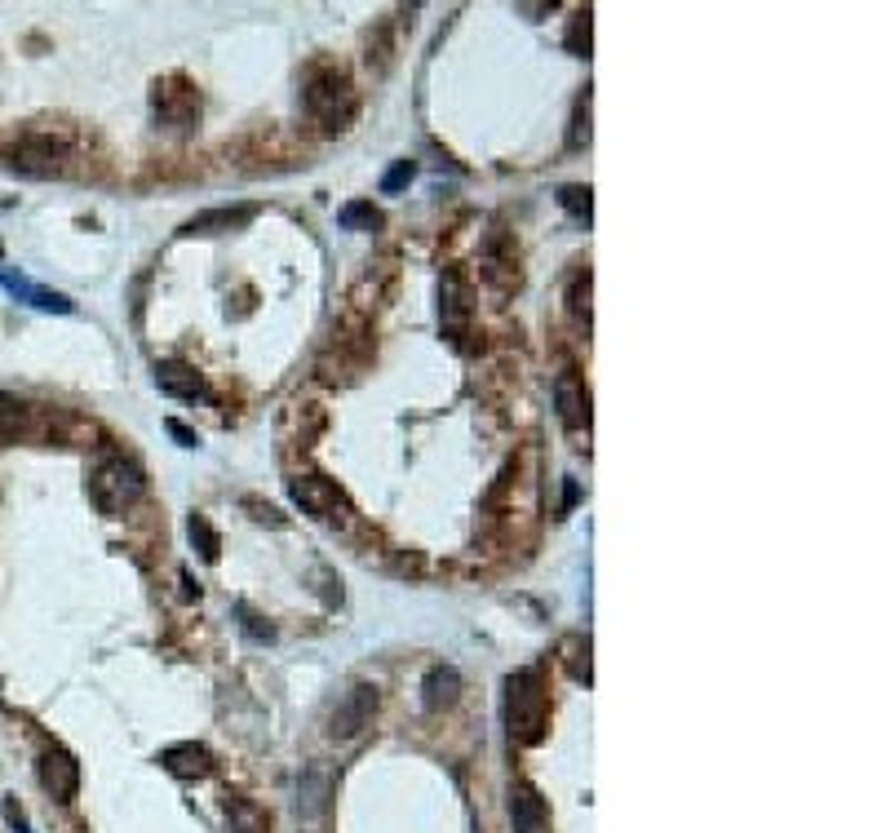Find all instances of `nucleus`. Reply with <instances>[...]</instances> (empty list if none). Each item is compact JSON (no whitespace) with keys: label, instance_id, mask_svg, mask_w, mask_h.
<instances>
[{"label":"nucleus","instance_id":"7ed1b4c3","mask_svg":"<svg viewBox=\"0 0 886 833\" xmlns=\"http://www.w3.org/2000/svg\"><path fill=\"white\" fill-rule=\"evenodd\" d=\"M306 107H311V116L324 125L328 133L346 129L350 120H355V89H350L346 71L337 67H319L311 80H306Z\"/></svg>","mask_w":886,"mask_h":833},{"label":"nucleus","instance_id":"423d86ee","mask_svg":"<svg viewBox=\"0 0 886 833\" xmlns=\"http://www.w3.org/2000/svg\"><path fill=\"white\" fill-rule=\"evenodd\" d=\"M373 709H377V687H350L333 709V727H328V736L333 740L359 736L368 723H373Z\"/></svg>","mask_w":886,"mask_h":833},{"label":"nucleus","instance_id":"20e7f679","mask_svg":"<svg viewBox=\"0 0 886 833\" xmlns=\"http://www.w3.org/2000/svg\"><path fill=\"white\" fill-rule=\"evenodd\" d=\"M288 492H293L297 506H302L306 514H315L319 523H350V501H346V492L337 488L333 479L297 475L293 483H288Z\"/></svg>","mask_w":886,"mask_h":833},{"label":"nucleus","instance_id":"39448f33","mask_svg":"<svg viewBox=\"0 0 886 833\" xmlns=\"http://www.w3.org/2000/svg\"><path fill=\"white\" fill-rule=\"evenodd\" d=\"M5 164L23 178H58L67 169V151L54 138H23L18 147H9Z\"/></svg>","mask_w":886,"mask_h":833},{"label":"nucleus","instance_id":"dca6fc26","mask_svg":"<svg viewBox=\"0 0 886 833\" xmlns=\"http://www.w3.org/2000/svg\"><path fill=\"white\" fill-rule=\"evenodd\" d=\"M568 311L576 324H590V271H576L568 284Z\"/></svg>","mask_w":886,"mask_h":833},{"label":"nucleus","instance_id":"b1692460","mask_svg":"<svg viewBox=\"0 0 886 833\" xmlns=\"http://www.w3.org/2000/svg\"><path fill=\"white\" fill-rule=\"evenodd\" d=\"M412 173H417V164H412V160H399V164H395V169H390V173H386V178H381V191H386V195H395V191H404V187H408V182H412Z\"/></svg>","mask_w":886,"mask_h":833},{"label":"nucleus","instance_id":"f3484780","mask_svg":"<svg viewBox=\"0 0 886 833\" xmlns=\"http://www.w3.org/2000/svg\"><path fill=\"white\" fill-rule=\"evenodd\" d=\"M337 222H342L346 231H373V226H381V213L368 200H355V204H346V209L337 213Z\"/></svg>","mask_w":886,"mask_h":833},{"label":"nucleus","instance_id":"393cba45","mask_svg":"<svg viewBox=\"0 0 886 833\" xmlns=\"http://www.w3.org/2000/svg\"><path fill=\"white\" fill-rule=\"evenodd\" d=\"M244 510H253V519L271 523V528H284V514L271 506V501H257V497H244Z\"/></svg>","mask_w":886,"mask_h":833},{"label":"nucleus","instance_id":"a878e982","mask_svg":"<svg viewBox=\"0 0 886 833\" xmlns=\"http://www.w3.org/2000/svg\"><path fill=\"white\" fill-rule=\"evenodd\" d=\"M169 435L178 439L182 448H195V444H200V435H195V430H187V426H182V421H169Z\"/></svg>","mask_w":886,"mask_h":833},{"label":"nucleus","instance_id":"f8f14e48","mask_svg":"<svg viewBox=\"0 0 886 833\" xmlns=\"http://www.w3.org/2000/svg\"><path fill=\"white\" fill-rule=\"evenodd\" d=\"M257 218L253 204H226V209H209V213H195V218L182 222L178 235H218V231H240Z\"/></svg>","mask_w":886,"mask_h":833},{"label":"nucleus","instance_id":"6ab92c4d","mask_svg":"<svg viewBox=\"0 0 886 833\" xmlns=\"http://www.w3.org/2000/svg\"><path fill=\"white\" fill-rule=\"evenodd\" d=\"M563 652H568V670L576 683H590V639H568Z\"/></svg>","mask_w":886,"mask_h":833},{"label":"nucleus","instance_id":"4be33fe9","mask_svg":"<svg viewBox=\"0 0 886 833\" xmlns=\"http://www.w3.org/2000/svg\"><path fill=\"white\" fill-rule=\"evenodd\" d=\"M568 49L572 54H590V9H581V14L572 18V27H568Z\"/></svg>","mask_w":886,"mask_h":833},{"label":"nucleus","instance_id":"9b49d317","mask_svg":"<svg viewBox=\"0 0 886 833\" xmlns=\"http://www.w3.org/2000/svg\"><path fill=\"white\" fill-rule=\"evenodd\" d=\"M554 404H559V421L568 430H585L590 426V395H585L581 377L576 373H559L554 377Z\"/></svg>","mask_w":886,"mask_h":833},{"label":"nucleus","instance_id":"0eeeda50","mask_svg":"<svg viewBox=\"0 0 886 833\" xmlns=\"http://www.w3.org/2000/svg\"><path fill=\"white\" fill-rule=\"evenodd\" d=\"M40 785H45L49 798L71 802L80 789V763L67 749H45V754H40Z\"/></svg>","mask_w":886,"mask_h":833},{"label":"nucleus","instance_id":"aec40b11","mask_svg":"<svg viewBox=\"0 0 886 833\" xmlns=\"http://www.w3.org/2000/svg\"><path fill=\"white\" fill-rule=\"evenodd\" d=\"M590 187H563L559 191V204L572 213V218H581V222H590V209H594V200H590Z\"/></svg>","mask_w":886,"mask_h":833},{"label":"nucleus","instance_id":"412c9836","mask_svg":"<svg viewBox=\"0 0 886 833\" xmlns=\"http://www.w3.org/2000/svg\"><path fill=\"white\" fill-rule=\"evenodd\" d=\"M231 825L235 833H266V816L249 802H231Z\"/></svg>","mask_w":886,"mask_h":833},{"label":"nucleus","instance_id":"2eb2a0df","mask_svg":"<svg viewBox=\"0 0 886 833\" xmlns=\"http://www.w3.org/2000/svg\"><path fill=\"white\" fill-rule=\"evenodd\" d=\"M421 701H426V709H443V705H452L457 701V692H461V674L452 670V665H435V670L426 674V683H421Z\"/></svg>","mask_w":886,"mask_h":833},{"label":"nucleus","instance_id":"bb28decb","mask_svg":"<svg viewBox=\"0 0 886 833\" xmlns=\"http://www.w3.org/2000/svg\"><path fill=\"white\" fill-rule=\"evenodd\" d=\"M5 820L14 825V833H32V829H27V820H23V811H18V802H14V798H5Z\"/></svg>","mask_w":886,"mask_h":833},{"label":"nucleus","instance_id":"9d476101","mask_svg":"<svg viewBox=\"0 0 886 833\" xmlns=\"http://www.w3.org/2000/svg\"><path fill=\"white\" fill-rule=\"evenodd\" d=\"M0 289H5L9 297H18V302L36 306V311H54V315H71L76 311V302L54 289H40V284H32L27 275H14V271H0Z\"/></svg>","mask_w":886,"mask_h":833},{"label":"nucleus","instance_id":"f257e3e1","mask_svg":"<svg viewBox=\"0 0 886 833\" xmlns=\"http://www.w3.org/2000/svg\"><path fill=\"white\" fill-rule=\"evenodd\" d=\"M506 723H510V740H519V745H541L545 740L550 696H545L541 670H514L506 678Z\"/></svg>","mask_w":886,"mask_h":833},{"label":"nucleus","instance_id":"ddd939ff","mask_svg":"<svg viewBox=\"0 0 886 833\" xmlns=\"http://www.w3.org/2000/svg\"><path fill=\"white\" fill-rule=\"evenodd\" d=\"M156 386L173 399H200L204 395V377L195 373L191 364H182V359H164V364H156Z\"/></svg>","mask_w":886,"mask_h":833},{"label":"nucleus","instance_id":"6e6552de","mask_svg":"<svg viewBox=\"0 0 886 833\" xmlns=\"http://www.w3.org/2000/svg\"><path fill=\"white\" fill-rule=\"evenodd\" d=\"M156 116L160 125H173V129H187L195 125V116H200V98H195V89H187L182 80H164V85H156Z\"/></svg>","mask_w":886,"mask_h":833},{"label":"nucleus","instance_id":"5701e85b","mask_svg":"<svg viewBox=\"0 0 886 833\" xmlns=\"http://www.w3.org/2000/svg\"><path fill=\"white\" fill-rule=\"evenodd\" d=\"M585 138H590V94L576 98V116H572V138H568V147L576 151Z\"/></svg>","mask_w":886,"mask_h":833},{"label":"nucleus","instance_id":"a211bd4d","mask_svg":"<svg viewBox=\"0 0 886 833\" xmlns=\"http://www.w3.org/2000/svg\"><path fill=\"white\" fill-rule=\"evenodd\" d=\"M187 532H191V541L200 545V554L204 559H218V550H222V541H218V532L209 528V519H204V514H191V523H187Z\"/></svg>","mask_w":886,"mask_h":833},{"label":"nucleus","instance_id":"4468645a","mask_svg":"<svg viewBox=\"0 0 886 833\" xmlns=\"http://www.w3.org/2000/svg\"><path fill=\"white\" fill-rule=\"evenodd\" d=\"M164 771L169 776H178V780H204L213 771V758H209V749H200V745H173V749H164Z\"/></svg>","mask_w":886,"mask_h":833},{"label":"nucleus","instance_id":"1a4fd4ad","mask_svg":"<svg viewBox=\"0 0 886 833\" xmlns=\"http://www.w3.org/2000/svg\"><path fill=\"white\" fill-rule=\"evenodd\" d=\"M510 820H514V833H550L545 798L532 785H523V780L510 785Z\"/></svg>","mask_w":886,"mask_h":833},{"label":"nucleus","instance_id":"f03ea898","mask_svg":"<svg viewBox=\"0 0 886 833\" xmlns=\"http://www.w3.org/2000/svg\"><path fill=\"white\" fill-rule=\"evenodd\" d=\"M142 492H147V479H142V470L125 457H107L94 470V479H89V501H94L98 514H107V519L129 514L138 506Z\"/></svg>","mask_w":886,"mask_h":833}]
</instances>
